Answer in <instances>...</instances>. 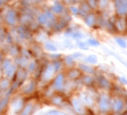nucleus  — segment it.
<instances>
[{
  "label": "nucleus",
  "mask_w": 127,
  "mask_h": 115,
  "mask_svg": "<svg viewBox=\"0 0 127 115\" xmlns=\"http://www.w3.org/2000/svg\"><path fill=\"white\" fill-rule=\"evenodd\" d=\"M115 4H116V9L118 13L121 15L125 14L127 11V0H116Z\"/></svg>",
  "instance_id": "f257e3e1"
},
{
  "label": "nucleus",
  "mask_w": 127,
  "mask_h": 115,
  "mask_svg": "<svg viewBox=\"0 0 127 115\" xmlns=\"http://www.w3.org/2000/svg\"><path fill=\"white\" fill-rule=\"evenodd\" d=\"M62 11H63V5L60 4V3H56V4L53 6V12H55V13H61Z\"/></svg>",
  "instance_id": "f03ea898"
},
{
  "label": "nucleus",
  "mask_w": 127,
  "mask_h": 115,
  "mask_svg": "<svg viewBox=\"0 0 127 115\" xmlns=\"http://www.w3.org/2000/svg\"><path fill=\"white\" fill-rule=\"evenodd\" d=\"M7 19H8V21H9L11 24L14 23V21H15V13H14L13 11H11L10 13H8V15H7Z\"/></svg>",
  "instance_id": "7ed1b4c3"
},
{
  "label": "nucleus",
  "mask_w": 127,
  "mask_h": 115,
  "mask_svg": "<svg viewBox=\"0 0 127 115\" xmlns=\"http://www.w3.org/2000/svg\"><path fill=\"white\" fill-rule=\"evenodd\" d=\"M94 22H95V15L94 14H89L88 16H87V19H86V23L88 24L89 26H92L94 24Z\"/></svg>",
  "instance_id": "20e7f679"
},
{
  "label": "nucleus",
  "mask_w": 127,
  "mask_h": 115,
  "mask_svg": "<svg viewBox=\"0 0 127 115\" xmlns=\"http://www.w3.org/2000/svg\"><path fill=\"white\" fill-rule=\"evenodd\" d=\"M38 20H39V22H40V23H42V24H45V23L48 21L47 15H46V14H40V15L38 16Z\"/></svg>",
  "instance_id": "39448f33"
},
{
  "label": "nucleus",
  "mask_w": 127,
  "mask_h": 115,
  "mask_svg": "<svg viewBox=\"0 0 127 115\" xmlns=\"http://www.w3.org/2000/svg\"><path fill=\"white\" fill-rule=\"evenodd\" d=\"M88 6L95 9V7L97 6V1L96 0H88Z\"/></svg>",
  "instance_id": "423d86ee"
},
{
  "label": "nucleus",
  "mask_w": 127,
  "mask_h": 115,
  "mask_svg": "<svg viewBox=\"0 0 127 115\" xmlns=\"http://www.w3.org/2000/svg\"><path fill=\"white\" fill-rule=\"evenodd\" d=\"M81 12H85V13H88L89 12V6H88V4L83 3L82 5H81Z\"/></svg>",
  "instance_id": "0eeeda50"
},
{
  "label": "nucleus",
  "mask_w": 127,
  "mask_h": 115,
  "mask_svg": "<svg viewBox=\"0 0 127 115\" xmlns=\"http://www.w3.org/2000/svg\"><path fill=\"white\" fill-rule=\"evenodd\" d=\"M70 10H71V12L74 13V14H77V13H78V12H79V10H78L76 7H73V6H72L70 8Z\"/></svg>",
  "instance_id": "6e6552de"
},
{
  "label": "nucleus",
  "mask_w": 127,
  "mask_h": 115,
  "mask_svg": "<svg viewBox=\"0 0 127 115\" xmlns=\"http://www.w3.org/2000/svg\"><path fill=\"white\" fill-rule=\"evenodd\" d=\"M116 40H117V41H118V43L121 45V46H122V47H125V46H126L124 40H122V39H121V38H117Z\"/></svg>",
  "instance_id": "1a4fd4ad"
},
{
  "label": "nucleus",
  "mask_w": 127,
  "mask_h": 115,
  "mask_svg": "<svg viewBox=\"0 0 127 115\" xmlns=\"http://www.w3.org/2000/svg\"><path fill=\"white\" fill-rule=\"evenodd\" d=\"M109 0H99V4H100V6L101 7H106L107 6V4H108Z\"/></svg>",
  "instance_id": "9d476101"
},
{
  "label": "nucleus",
  "mask_w": 127,
  "mask_h": 115,
  "mask_svg": "<svg viewBox=\"0 0 127 115\" xmlns=\"http://www.w3.org/2000/svg\"><path fill=\"white\" fill-rule=\"evenodd\" d=\"M86 59H87L88 61H91V62H95V61H96V58H95V56H90V57H88Z\"/></svg>",
  "instance_id": "9b49d317"
},
{
  "label": "nucleus",
  "mask_w": 127,
  "mask_h": 115,
  "mask_svg": "<svg viewBox=\"0 0 127 115\" xmlns=\"http://www.w3.org/2000/svg\"><path fill=\"white\" fill-rule=\"evenodd\" d=\"M88 43L91 45H94V46L98 45V42H97L96 40H94V39H89V40H88Z\"/></svg>",
  "instance_id": "f8f14e48"
},
{
  "label": "nucleus",
  "mask_w": 127,
  "mask_h": 115,
  "mask_svg": "<svg viewBox=\"0 0 127 115\" xmlns=\"http://www.w3.org/2000/svg\"><path fill=\"white\" fill-rule=\"evenodd\" d=\"M46 47H47L48 49L52 50V51H55V50H56V47H55V46H53L52 44H50V43H47V44H46Z\"/></svg>",
  "instance_id": "ddd939ff"
},
{
  "label": "nucleus",
  "mask_w": 127,
  "mask_h": 115,
  "mask_svg": "<svg viewBox=\"0 0 127 115\" xmlns=\"http://www.w3.org/2000/svg\"><path fill=\"white\" fill-rule=\"evenodd\" d=\"M7 0H0V5H2V4H4L5 2H6Z\"/></svg>",
  "instance_id": "4468645a"
},
{
  "label": "nucleus",
  "mask_w": 127,
  "mask_h": 115,
  "mask_svg": "<svg viewBox=\"0 0 127 115\" xmlns=\"http://www.w3.org/2000/svg\"><path fill=\"white\" fill-rule=\"evenodd\" d=\"M75 1H79V0H75Z\"/></svg>",
  "instance_id": "2eb2a0df"
}]
</instances>
